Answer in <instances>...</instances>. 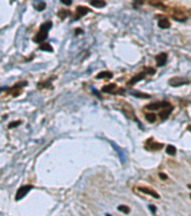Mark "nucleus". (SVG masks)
Instances as JSON below:
<instances>
[{"instance_id":"cd10ccee","label":"nucleus","mask_w":191,"mask_h":216,"mask_svg":"<svg viewBox=\"0 0 191 216\" xmlns=\"http://www.w3.org/2000/svg\"><path fill=\"white\" fill-rule=\"evenodd\" d=\"M159 177L161 178V180H163V181H165V180H167V175L166 174H164V173H159Z\"/></svg>"},{"instance_id":"39448f33","label":"nucleus","mask_w":191,"mask_h":216,"mask_svg":"<svg viewBox=\"0 0 191 216\" xmlns=\"http://www.w3.org/2000/svg\"><path fill=\"white\" fill-rule=\"evenodd\" d=\"M167 61V54L166 53H160L156 57V62H157L158 67H161V66L166 65Z\"/></svg>"},{"instance_id":"9b49d317","label":"nucleus","mask_w":191,"mask_h":216,"mask_svg":"<svg viewBox=\"0 0 191 216\" xmlns=\"http://www.w3.org/2000/svg\"><path fill=\"white\" fill-rule=\"evenodd\" d=\"M158 26L161 29H168L170 27V22L169 20L163 17V18H161L158 22Z\"/></svg>"},{"instance_id":"f03ea898","label":"nucleus","mask_w":191,"mask_h":216,"mask_svg":"<svg viewBox=\"0 0 191 216\" xmlns=\"http://www.w3.org/2000/svg\"><path fill=\"white\" fill-rule=\"evenodd\" d=\"M171 105H170L169 102L167 101H163V102H154V103H151V104H148L147 106H146V109L148 110H158L160 109V108H163V109H165V108H169Z\"/></svg>"},{"instance_id":"0eeeda50","label":"nucleus","mask_w":191,"mask_h":216,"mask_svg":"<svg viewBox=\"0 0 191 216\" xmlns=\"http://www.w3.org/2000/svg\"><path fill=\"white\" fill-rule=\"evenodd\" d=\"M144 78H145V73H144V72H142V73H139V74L136 75V76H134V77L132 78L131 80L128 82V84H129V86H133V84H137L138 82H140V81L143 80V79H144Z\"/></svg>"},{"instance_id":"f8f14e48","label":"nucleus","mask_w":191,"mask_h":216,"mask_svg":"<svg viewBox=\"0 0 191 216\" xmlns=\"http://www.w3.org/2000/svg\"><path fill=\"white\" fill-rule=\"evenodd\" d=\"M110 143L113 145V148L116 150L117 152V155H119V159H120V160H121V162L122 163H124L125 162V157H124V152L123 151H121L120 150L119 148H117V145H116L114 143V142H112V141H110Z\"/></svg>"},{"instance_id":"393cba45","label":"nucleus","mask_w":191,"mask_h":216,"mask_svg":"<svg viewBox=\"0 0 191 216\" xmlns=\"http://www.w3.org/2000/svg\"><path fill=\"white\" fill-rule=\"evenodd\" d=\"M21 124V122L20 121H14V122H11V124H9V128H16L17 126H19V125Z\"/></svg>"},{"instance_id":"423d86ee","label":"nucleus","mask_w":191,"mask_h":216,"mask_svg":"<svg viewBox=\"0 0 191 216\" xmlns=\"http://www.w3.org/2000/svg\"><path fill=\"white\" fill-rule=\"evenodd\" d=\"M139 190L143 192V193L147 194V195H150V196L155 198V199H160V195H159L155 190H153V189L149 188V187H144V186H143V187H139Z\"/></svg>"},{"instance_id":"6e6552de","label":"nucleus","mask_w":191,"mask_h":216,"mask_svg":"<svg viewBox=\"0 0 191 216\" xmlns=\"http://www.w3.org/2000/svg\"><path fill=\"white\" fill-rule=\"evenodd\" d=\"M90 12V10L86 7H83V6H78V7H76V14H78V17H76V19L79 18V17L85 16L86 14H88Z\"/></svg>"},{"instance_id":"4be33fe9","label":"nucleus","mask_w":191,"mask_h":216,"mask_svg":"<svg viewBox=\"0 0 191 216\" xmlns=\"http://www.w3.org/2000/svg\"><path fill=\"white\" fill-rule=\"evenodd\" d=\"M145 118L146 120L149 121L150 123H154L156 121V119H157V116L154 113H147V114H145Z\"/></svg>"},{"instance_id":"2eb2a0df","label":"nucleus","mask_w":191,"mask_h":216,"mask_svg":"<svg viewBox=\"0 0 191 216\" xmlns=\"http://www.w3.org/2000/svg\"><path fill=\"white\" fill-rule=\"evenodd\" d=\"M97 79H110V78H113V73L110 72V71H101L99 72L98 75H97Z\"/></svg>"},{"instance_id":"412c9836","label":"nucleus","mask_w":191,"mask_h":216,"mask_svg":"<svg viewBox=\"0 0 191 216\" xmlns=\"http://www.w3.org/2000/svg\"><path fill=\"white\" fill-rule=\"evenodd\" d=\"M117 211H121L125 214H128L129 212H130V209H129V206H125V205H120V206H117Z\"/></svg>"},{"instance_id":"bb28decb","label":"nucleus","mask_w":191,"mask_h":216,"mask_svg":"<svg viewBox=\"0 0 191 216\" xmlns=\"http://www.w3.org/2000/svg\"><path fill=\"white\" fill-rule=\"evenodd\" d=\"M60 2L65 6H71L73 3V0H60Z\"/></svg>"},{"instance_id":"f257e3e1","label":"nucleus","mask_w":191,"mask_h":216,"mask_svg":"<svg viewBox=\"0 0 191 216\" xmlns=\"http://www.w3.org/2000/svg\"><path fill=\"white\" fill-rule=\"evenodd\" d=\"M34 188L33 185H23L21 186L20 188H18V190L16 192V201H20L22 200L23 198H24L26 195H27L29 192H30L32 189Z\"/></svg>"},{"instance_id":"5701e85b","label":"nucleus","mask_w":191,"mask_h":216,"mask_svg":"<svg viewBox=\"0 0 191 216\" xmlns=\"http://www.w3.org/2000/svg\"><path fill=\"white\" fill-rule=\"evenodd\" d=\"M69 14H70V12L67 11V10H61V11L58 12V16H59V17H60L61 19L66 18V17L68 16Z\"/></svg>"},{"instance_id":"aec40b11","label":"nucleus","mask_w":191,"mask_h":216,"mask_svg":"<svg viewBox=\"0 0 191 216\" xmlns=\"http://www.w3.org/2000/svg\"><path fill=\"white\" fill-rule=\"evenodd\" d=\"M131 94L138 98H150L151 97L149 94H146V93H143V92H139V91H132Z\"/></svg>"},{"instance_id":"7ed1b4c3","label":"nucleus","mask_w":191,"mask_h":216,"mask_svg":"<svg viewBox=\"0 0 191 216\" xmlns=\"http://www.w3.org/2000/svg\"><path fill=\"white\" fill-rule=\"evenodd\" d=\"M169 84L172 87H179V86H184V84H189V81L186 80L184 78H180V77H174L169 80Z\"/></svg>"},{"instance_id":"6ab92c4d","label":"nucleus","mask_w":191,"mask_h":216,"mask_svg":"<svg viewBox=\"0 0 191 216\" xmlns=\"http://www.w3.org/2000/svg\"><path fill=\"white\" fill-rule=\"evenodd\" d=\"M39 49L41 51H47V52H53L54 49H53L52 45L50 43H42L39 46Z\"/></svg>"},{"instance_id":"a211bd4d","label":"nucleus","mask_w":191,"mask_h":216,"mask_svg":"<svg viewBox=\"0 0 191 216\" xmlns=\"http://www.w3.org/2000/svg\"><path fill=\"white\" fill-rule=\"evenodd\" d=\"M165 152H166V154L169 155V156H175L176 152H177V149H176L174 145H167Z\"/></svg>"},{"instance_id":"a878e982","label":"nucleus","mask_w":191,"mask_h":216,"mask_svg":"<svg viewBox=\"0 0 191 216\" xmlns=\"http://www.w3.org/2000/svg\"><path fill=\"white\" fill-rule=\"evenodd\" d=\"M148 209H149V211H151L152 214H155L156 212H157V208H156L154 205H149L148 206Z\"/></svg>"},{"instance_id":"dca6fc26","label":"nucleus","mask_w":191,"mask_h":216,"mask_svg":"<svg viewBox=\"0 0 191 216\" xmlns=\"http://www.w3.org/2000/svg\"><path fill=\"white\" fill-rule=\"evenodd\" d=\"M116 89V84H109L107 86H105L102 87V92H106V93H113V90Z\"/></svg>"},{"instance_id":"1a4fd4ad","label":"nucleus","mask_w":191,"mask_h":216,"mask_svg":"<svg viewBox=\"0 0 191 216\" xmlns=\"http://www.w3.org/2000/svg\"><path fill=\"white\" fill-rule=\"evenodd\" d=\"M147 143H149V149L150 150H160V149L163 147V144L158 143V142H153V138L148 139Z\"/></svg>"},{"instance_id":"4468645a","label":"nucleus","mask_w":191,"mask_h":216,"mask_svg":"<svg viewBox=\"0 0 191 216\" xmlns=\"http://www.w3.org/2000/svg\"><path fill=\"white\" fill-rule=\"evenodd\" d=\"M172 110H173V107H171V106L169 107V109H167V108H165L163 112H161L160 113V116H161V120H165V119L168 118V116L170 115V113L172 112Z\"/></svg>"},{"instance_id":"c756f323","label":"nucleus","mask_w":191,"mask_h":216,"mask_svg":"<svg viewBox=\"0 0 191 216\" xmlns=\"http://www.w3.org/2000/svg\"><path fill=\"white\" fill-rule=\"evenodd\" d=\"M92 91H93V93H94V94H95V95L97 96V97H98V98H99V99H101V95L99 94L98 90H97V89H92Z\"/></svg>"},{"instance_id":"f3484780","label":"nucleus","mask_w":191,"mask_h":216,"mask_svg":"<svg viewBox=\"0 0 191 216\" xmlns=\"http://www.w3.org/2000/svg\"><path fill=\"white\" fill-rule=\"evenodd\" d=\"M53 27V23L51 21H46L42 23V24L40 25V28L39 30H42V31H46V32H49L50 29Z\"/></svg>"},{"instance_id":"20e7f679","label":"nucleus","mask_w":191,"mask_h":216,"mask_svg":"<svg viewBox=\"0 0 191 216\" xmlns=\"http://www.w3.org/2000/svg\"><path fill=\"white\" fill-rule=\"evenodd\" d=\"M47 37H48V32L39 30L38 33L34 37V42L36 43H41V42H45Z\"/></svg>"},{"instance_id":"ddd939ff","label":"nucleus","mask_w":191,"mask_h":216,"mask_svg":"<svg viewBox=\"0 0 191 216\" xmlns=\"http://www.w3.org/2000/svg\"><path fill=\"white\" fill-rule=\"evenodd\" d=\"M90 4L96 8H103L106 6V2L104 0H91Z\"/></svg>"},{"instance_id":"7c9ffc66","label":"nucleus","mask_w":191,"mask_h":216,"mask_svg":"<svg viewBox=\"0 0 191 216\" xmlns=\"http://www.w3.org/2000/svg\"><path fill=\"white\" fill-rule=\"evenodd\" d=\"M76 35H78V34H79V33H80V34H82V33H83V32H82V30H81V29H76Z\"/></svg>"},{"instance_id":"9d476101","label":"nucleus","mask_w":191,"mask_h":216,"mask_svg":"<svg viewBox=\"0 0 191 216\" xmlns=\"http://www.w3.org/2000/svg\"><path fill=\"white\" fill-rule=\"evenodd\" d=\"M34 7L36 11L41 12L46 8V3L42 1V0H34Z\"/></svg>"},{"instance_id":"c85d7f7f","label":"nucleus","mask_w":191,"mask_h":216,"mask_svg":"<svg viewBox=\"0 0 191 216\" xmlns=\"http://www.w3.org/2000/svg\"><path fill=\"white\" fill-rule=\"evenodd\" d=\"M146 72H147L149 75H153V74H155L156 70H155V69H153L152 67H149V68L146 69Z\"/></svg>"},{"instance_id":"2f4dec72","label":"nucleus","mask_w":191,"mask_h":216,"mask_svg":"<svg viewBox=\"0 0 191 216\" xmlns=\"http://www.w3.org/2000/svg\"><path fill=\"white\" fill-rule=\"evenodd\" d=\"M0 90H1V89H0Z\"/></svg>"},{"instance_id":"b1692460","label":"nucleus","mask_w":191,"mask_h":216,"mask_svg":"<svg viewBox=\"0 0 191 216\" xmlns=\"http://www.w3.org/2000/svg\"><path fill=\"white\" fill-rule=\"evenodd\" d=\"M143 2H144V0H135V1H134V4H133L134 8L138 9V8L140 7V6H142V5L143 4Z\"/></svg>"}]
</instances>
